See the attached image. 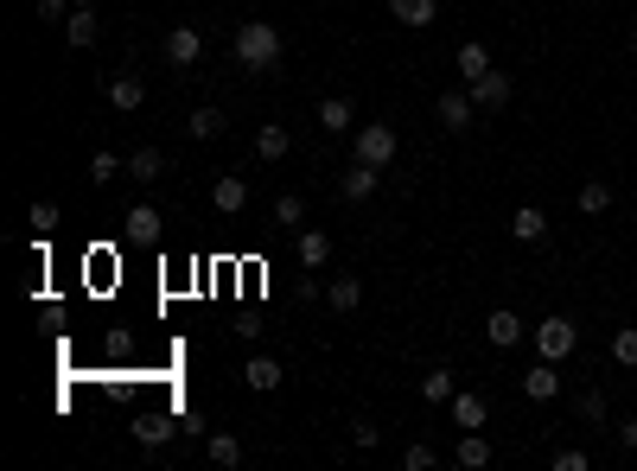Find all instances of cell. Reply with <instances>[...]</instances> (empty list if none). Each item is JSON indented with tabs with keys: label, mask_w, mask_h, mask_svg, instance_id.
<instances>
[{
	"label": "cell",
	"mask_w": 637,
	"mask_h": 471,
	"mask_svg": "<svg viewBox=\"0 0 637 471\" xmlns=\"http://www.w3.org/2000/svg\"><path fill=\"white\" fill-rule=\"evenodd\" d=\"M281 58H287V39L268 20H243V26H236V64H243V71H255V77L281 71Z\"/></svg>",
	"instance_id": "obj_1"
},
{
	"label": "cell",
	"mask_w": 637,
	"mask_h": 471,
	"mask_svg": "<svg viewBox=\"0 0 637 471\" xmlns=\"http://www.w3.org/2000/svg\"><path fill=\"white\" fill-rule=\"evenodd\" d=\"M529 344H536V357H548V363H567L580 351V325L574 319H542V325H529Z\"/></svg>",
	"instance_id": "obj_2"
},
{
	"label": "cell",
	"mask_w": 637,
	"mask_h": 471,
	"mask_svg": "<svg viewBox=\"0 0 637 471\" xmlns=\"http://www.w3.org/2000/svg\"><path fill=\"white\" fill-rule=\"evenodd\" d=\"M357 160L364 166H395V128L389 121H364V128H357Z\"/></svg>",
	"instance_id": "obj_3"
},
{
	"label": "cell",
	"mask_w": 637,
	"mask_h": 471,
	"mask_svg": "<svg viewBox=\"0 0 637 471\" xmlns=\"http://www.w3.org/2000/svg\"><path fill=\"white\" fill-rule=\"evenodd\" d=\"M122 236H128V242H147V249H153V242L166 236V217H160V211H153V204L141 198V204H128V217H122Z\"/></svg>",
	"instance_id": "obj_4"
},
{
	"label": "cell",
	"mask_w": 637,
	"mask_h": 471,
	"mask_svg": "<svg viewBox=\"0 0 637 471\" xmlns=\"http://www.w3.org/2000/svg\"><path fill=\"white\" fill-rule=\"evenodd\" d=\"M376 185H383V166H364V160H351V172L338 179V198H344V204H364Z\"/></svg>",
	"instance_id": "obj_5"
},
{
	"label": "cell",
	"mask_w": 637,
	"mask_h": 471,
	"mask_svg": "<svg viewBox=\"0 0 637 471\" xmlns=\"http://www.w3.org/2000/svg\"><path fill=\"white\" fill-rule=\"evenodd\" d=\"M204 58V32L198 26H172L166 32V64H179V71H185V64H198Z\"/></svg>",
	"instance_id": "obj_6"
},
{
	"label": "cell",
	"mask_w": 637,
	"mask_h": 471,
	"mask_svg": "<svg viewBox=\"0 0 637 471\" xmlns=\"http://www.w3.org/2000/svg\"><path fill=\"white\" fill-rule=\"evenodd\" d=\"M485 338H491V351H510V344H523V338H529V325L516 319L510 306H497L491 319H485Z\"/></svg>",
	"instance_id": "obj_7"
},
{
	"label": "cell",
	"mask_w": 637,
	"mask_h": 471,
	"mask_svg": "<svg viewBox=\"0 0 637 471\" xmlns=\"http://www.w3.org/2000/svg\"><path fill=\"white\" fill-rule=\"evenodd\" d=\"M472 115H478L472 90H446V96H440V121H446V134H466V128H472Z\"/></svg>",
	"instance_id": "obj_8"
},
{
	"label": "cell",
	"mask_w": 637,
	"mask_h": 471,
	"mask_svg": "<svg viewBox=\"0 0 637 471\" xmlns=\"http://www.w3.org/2000/svg\"><path fill=\"white\" fill-rule=\"evenodd\" d=\"M466 90H472V102H478V109H504V102H510V77L491 64V71H485V77H472Z\"/></svg>",
	"instance_id": "obj_9"
},
{
	"label": "cell",
	"mask_w": 637,
	"mask_h": 471,
	"mask_svg": "<svg viewBox=\"0 0 637 471\" xmlns=\"http://www.w3.org/2000/svg\"><path fill=\"white\" fill-rule=\"evenodd\" d=\"M389 13H395V26H408V32H427L440 20V0H389Z\"/></svg>",
	"instance_id": "obj_10"
},
{
	"label": "cell",
	"mask_w": 637,
	"mask_h": 471,
	"mask_svg": "<svg viewBox=\"0 0 637 471\" xmlns=\"http://www.w3.org/2000/svg\"><path fill=\"white\" fill-rule=\"evenodd\" d=\"M109 102H115V115H134V109L147 102V77H134V71L109 77Z\"/></svg>",
	"instance_id": "obj_11"
},
{
	"label": "cell",
	"mask_w": 637,
	"mask_h": 471,
	"mask_svg": "<svg viewBox=\"0 0 637 471\" xmlns=\"http://www.w3.org/2000/svg\"><path fill=\"white\" fill-rule=\"evenodd\" d=\"M211 204H217L223 217H236V211L249 204V179H243V172H223V179L211 185Z\"/></svg>",
	"instance_id": "obj_12"
},
{
	"label": "cell",
	"mask_w": 637,
	"mask_h": 471,
	"mask_svg": "<svg viewBox=\"0 0 637 471\" xmlns=\"http://www.w3.org/2000/svg\"><path fill=\"white\" fill-rule=\"evenodd\" d=\"M294 255H300V268H325V261H332V236L325 230H294Z\"/></svg>",
	"instance_id": "obj_13"
},
{
	"label": "cell",
	"mask_w": 637,
	"mask_h": 471,
	"mask_svg": "<svg viewBox=\"0 0 637 471\" xmlns=\"http://www.w3.org/2000/svg\"><path fill=\"white\" fill-rule=\"evenodd\" d=\"M555 370H561V363H548V357L536 363V370H523V395H529V401H555V395H561V376H555Z\"/></svg>",
	"instance_id": "obj_14"
},
{
	"label": "cell",
	"mask_w": 637,
	"mask_h": 471,
	"mask_svg": "<svg viewBox=\"0 0 637 471\" xmlns=\"http://www.w3.org/2000/svg\"><path fill=\"white\" fill-rule=\"evenodd\" d=\"M172 433H179V421H172V414H141V421H134V440H141L147 452H160Z\"/></svg>",
	"instance_id": "obj_15"
},
{
	"label": "cell",
	"mask_w": 637,
	"mask_h": 471,
	"mask_svg": "<svg viewBox=\"0 0 637 471\" xmlns=\"http://www.w3.org/2000/svg\"><path fill=\"white\" fill-rule=\"evenodd\" d=\"M446 408H453V427H466V433H478V427L491 421L485 395H453V401H446Z\"/></svg>",
	"instance_id": "obj_16"
},
{
	"label": "cell",
	"mask_w": 637,
	"mask_h": 471,
	"mask_svg": "<svg viewBox=\"0 0 637 471\" xmlns=\"http://www.w3.org/2000/svg\"><path fill=\"white\" fill-rule=\"evenodd\" d=\"M351 121H357L351 96H325V102H319V128H325V134H351Z\"/></svg>",
	"instance_id": "obj_17"
},
{
	"label": "cell",
	"mask_w": 637,
	"mask_h": 471,
	"mask_svg": "<svg viewBox=\"0 0 637 471\" xmlns=\"http://www.w3.org/2000/svg\"><path fill=\"white\" fill-rule=\"evenodd\" d=\"M243 382H249L255 395H274V389H281V363H274V357H249L243 363Z\"/></svg>",
	"instance_id": "obj_18"
},
{
	"label": "cell",
	"mask_w": 637,
	"mask_h": 471,
	"mask_svg": "<svg viewBox=\"0 0 637 471\" xmlns=\"http://www.w3.org/2000/svg\"><path fill=\"white\" fill-rule=\"evenodd\" d=\"M96 32H102V20H96V7H77L71 20H64V39H71L77 51H90V45H96Z\"/></svg>",
	"instance_id": "obj_19"
},
{
	"label": "cell",
	"mask_w": 637,
	"mask_h": 471,
	"mask_svg": "<svg viewBox=\"0 0 637 471\" xmlns=\"http://www.w3.org/2000/svg\"><path fill=\"white\" fill-rule=\"evenodd\" d=\"M510 236H516V242H548V211H536V204H523V211L510 217Z\"/></svg>",
	"instance_id": "obj_20"
},
{
	"label": "cell",
	"mask_w": 637,
	"mask_h": 471,
	"mask_svg": "<svg viewBox=\"0 0 637 471\" xmlns=\"http://www.w3.org/2000/svg\"><path fill=\"white\" fill-rule=\"evenodd\" d=\"M453 71H459V77H466V83H472V77H485V71H491V51H485V45H478V39H466V45H459V51H453Z\"/></svg>",
	"instance_id": "obj_21"
},
{
	"label": "cell",
	"mask_w": 637,
	"mask_h": 471,
	"mask_svg": "<svg viewBox=\"0 0 637 471\" xmlns=\"http://www.w3.org/2000/svg\"><path fill=\"white\" fill-rule=\"evenodd\" d=\"M160 172H166V153H160V147H134V153H128V179L153 185V179H160Z\"/></svg>",
	"instance_id": "obj_22"
},
{
	"label": "cell",
	"mask_w": 637,
	"mask_h": 471,
	"mask_svg": "<svg viewBox=\"0 0 637 471\" xmlns=\"http://www.w3.org/2000/svg\"><path fill=\"white\" fill-rule=\"evenodd\" d=\"M287 147H294V141H287V128H281V121H268V128L262 134H255V160H287Z\"/></svg>",
	"instance_id": "obj_23"
},
{
	"label": "cell",
	"mask_w": 637,
	"mask_h": 471,
	"mask_svg": "<svg viewBox=\"0 0 637 471\" xmlns=\"http://www.w3.org/2000/svg\"><path fill=\"white\" fill-rule=\"evenodd\" d=\"M325 300H332L338 312H357V306H364V281H357V274H338V281L325 287Z\"/></svg>",
	"instance_id": "obj_24"
},
{
	"label": "cell",
	"mask_w": 637,
	"mask_h": 471,
	"mask_svg": "<svg viewBox=\"0 0 637 471\" xmlns=\"http://www.w3.org/2000/svg\"><path fill=\"white\" fill-rule=\"evenodd\" d=\"M453 395H459V382L446 376V370H427V376H421V401H427V408H446Z\"/></svg>",
	"instance_id": "obj_25"
},
{
	"label": "cell",
	"mask_w": 637,
	"mask_h": 471,
	"mask_svg": "<svg viewBox=\"0 0 637 471\" xmlns=\"http://www.w3.org/2000/svg\"><path fill=\"white\" fill-rule=\"evenodd\" d=\"M204 452H211V465H223V471L243 465V440H236V433H211V446H204Z\"/></svg>",
	"instance_id": "obj_26"
},
{
	"label": "cell",
	"mask_w": 637,
	"mask_h": 471,
	"mask_svg": "<svg viewBox=\"0 0 637 471\" xmlns=\"http://www.w3.org/2000/svg\"><path fill=\"white\" fill-rule=\"evenodd\" d=\"M580 211H587V217H599V211H612V185L606 179H587V185H580Z\"/></svg>",
	"instance_id": "obj_27"
},
{
	"label": "cell",
	"mask_w": 637,
	"mask_h": 471,
	"mask_svg": "<svg viewBox=\"0 0 637 471\" xmlns=\"http://www.w3.org/2000/svg\"><path fill=\"white\" fill-rule=\"evenodd\" d=\"M453 459L466 465V471H485V465H491V446H485V433H466V440H459V452H453Z\"/></svg>",
	"instance_id": "obj_28"
},
{
	"label": "cell",
	"mask_w": 637,
	"mask_h": 471,
	"mask_svg": "<svg viewBox=\"0 0 637 471\" xmlns=\"http://www.w3.org/2000/svg\"><path fill=\"white\" fill-rule=\"evenodd\" d=\"M274 223H281V230H287V236H294V230H300V223H306V204L294 198V191H281V198H274Z\"/></svg>",
	"instance_id": "obj_29"
},
{
	"label": "cell",
	"mask_w": 637,
	"mask_h": 471,
	"mask_svg": "<svg viewBox=\"0 0 637 471\" xmlns=\"http://www.w3.org/2000/svg\"><path fill=\"white\" fill-rule=\"evenodd\" d=\"M185 128H192V141H217V134H223V109H192Z\"/></svg>",
	"instance_id": "obj_30"
},
{
	"label": "cell",
	"mask_w": 637,
	"mask_h": 471,
	"mask_svg": "<svg viewBox=\"0 0 637 471\" xmlns=\"http://www.w3.org/2000/svg\"><path fill=\"white\" fill-rule=\"evenodd\" d=\"M122 172H128V160H115V153H96V160H90V179H96V185L122 179Z\"/></svg>",
	"instance_id": "obj_31"
},
{
	"label": "cell",
	"mask_w": 637,
	"mask_h": 471,
	"mask_svg": "<svg viewBox=\"0 0 637 471\" xmlns=\"http://www.w3.org/2000/svg\"><path fill=\"white\" fill-rule=\"evenodd\" d=\"M612 357L625 363V370H637V325H625V331L612 338Z\"/></svg>",
	"instance_id": "obj_32"
},
{
	"label": "cell",
	"mask_w": 637,
	"mask_h": 471,
	"mask_svg": "<svg viewBox=\"0 0 637 471\" xmlns=\"http://www.w3.org/2000/svg\"><path fill=\"white\" fill-rule=\"evenodd\" d=\"M26 223H32V230H39V236H51V230H58V204H32V211H26Z\"/></svg>",
	"instance_id": "obj_33"
},
{
	"label": "cell",
	"mask_w": 637,
	"mask_h": 471,
	"mask_svg": "<svg viewBox=\"0 0 637 471\" xmlns=\"http://www.w3.org/2000/svg\"><path fill=\"white\" fill-rule=\"evenodd\" d=\"M548 465H555V471H587L593 459H587L580 446H561V452H548Z\"/></svg>",
	"instance_id": "obj_34"
},
{
	"label": "cell",
	"mask_w": 637,
	"mask_h": 471,
	"mask_svg": "<svg viewBox=\"0 0 637 471\" xmlns=\"http://www.w3.org/2000/svg\"><path fill=\"white\" fill-rule=\"evenodd\" d=\"M440 459H434V446H408L402 452V471H434Z\"/></svg>",
	"instance_id": "obj_35"
},
{
	"label": "cell",
	"mask_w": 637,
	"mask_h": 471,
	"mask_svg": "<svg viewBox=\"0 0 637 471\" xmlns=\"http://www.w3.org/2000/svg\"><path fill=\"white\" fill-rule=\"evenodd\" d=\"M580 421H606V395H599V389L580 395Z\"/></svg>",
	"instance_id": "obj_36"
},
{
	"label": "cell",
	"mask_w": 637,
	"mask_h": 471,
	"mask_svg": "<svg viewBox=\"0 0 637 471\" xmlns=\"http://www.w3.org/2000/svg\"><path fill=\"white\" fill-rule=\"evenodd\" d=\"M351 440H357V446H364V452H370L376 440H383V427H376V421H351Z\"/></svg>",
	"instance_id": "obj_37"
},
{
	"label": "cell",
	"mask_w": 637,
	"mask_h": 471,
	"mask_svg": "<svg viewBox=\"0 0 637 471\" xmlns=\"http://www.w3.org/2000/svg\"><path fill=\"white\" fill-rule=\"evenodd\" d=\"M39 20H71V0H39Z\"/></svg>",
	"instance_id": "obj_38"
},
{
	"label": "cell",
	"mask_w": 637,
	"mask_h": 471,
	"mask_svg": "<svg viewBox=\"0 0 637 471\" xmlns=\"http://www.w3.org/2000/svg\"><path fill=\"white\" fill-rule=\"evenodd\" d=\"M294 300H319V281H313V268H306L300 281H294Z\"/></svg>",
	"instance_id": "obj_39"
},
{
	"label": "cell",
	"mask_w": 637,
	"mask_h": 471,
	"mask_svg": "<svg viewBox=\"0 0 637 471\" xmlns=\"http://www.w3.org/2000/svg\"><path fill=\"white\" fill-rule=\"evenodd\" d=\"M618 446H631V452H637V414H631V421H618Z\"/></svg>",
	"instance_id": "obj_40"
},
{
	"label": "cell",
	"mask_w": 637,
	"mask_h": 471,
	"mask_svg": "<svg viewBox=\"0 0 637 471\" xmlns=\"http://www.w3.org/2000/svg\"><path fill=\"white\" fill-rule=\"evenodd\" d=\"M625 45H631V51H637V26H631V39H625Z\"/></svg>",
	"instance_id": "obj_41"
},
{
	"label": "cell",
	"mask_w": 637,
	"mask_h": 471,
	"mask_svg": "<svg viewBox=\"0 0 637 471\" xmlns=\"http://www.w3.org/2000/svg\"><path fill=\"white\" fill-rule=\"evenodd\" d=\"M77 7H96V0H77Z\"/></svg>",
	"instance_id": "obj_42"
}]
</instances>
